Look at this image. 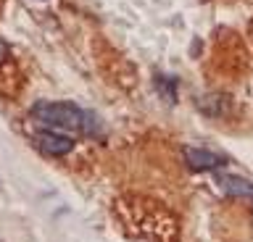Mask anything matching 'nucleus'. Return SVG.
Instances as JSON below:
<instances>
[{
    "label": "nucleus",
    "instance_id": "1",
    "mask_svg": "<svg viewBox=\"0 0 253 242\" xmlns=\"http://www.w3.org/2000/svg\"><path fill=\"white\" fill-rule=\"evenodd\" d=\"M32 116L45 124V127L55 129H79L84 135H95L98 132V121L92 113L82 111L74 103H37L32 105Z\"/></svg>",
    "mask_w": 253,
    "mask_h": 242
},
{
    "label": "nucleus",
    "instance_id": "2",
    "mask_svg": "<svg viewBox=\"0 0 253 242\" xmlns=\"http://www.w3.org/2000/svg\"><path fill=\"white\" fill-rule=\"evenodd\" d=\"M185 161L193 171H216L224 166V158L211 150H201V147H185Z\"/></svg>",
    "mask_w": 253,
    "mask_h": 242
},
{
    "label": "nucleus",
    "instance_id": "3",
    "mask_svg": "<svg viewBox=\"0 0 253 242\" xmlns=\"http://www.w3.org/2000/svg\"><path fill=\"white\" fill-rule=\"evenodd\" d=\"M37 142L45 153H50V155H66V153H71V147H74V139L63 137V135H55V132H40Z\"/></svg>",
    "mask_w": 253,
    "mask_h": 242
},
{
    "label": "nucleus",
    "instance_id": "4",
    "mask_svg": "<svg viewBox=\"0 0 253 242\" xmlns=\"http://www.w3.org/2000/svg\"><path fill=\"white\" fill-rule=\"evenodd\" d=\"M216 184H219L227 195H232V198H251V200H253V182H248V179H243V176L219 174V176H216Z\"/></svg>",
    "mask_w": 253,
    "mask_h": 242
},
{
    "label": "nucleus",
    "instance_id": "5",
    "mask_svg": "<svg viewBox=\"0 0 253 242\" xmlns=\"http://www.w3.org/2000/svg\"><path fill=\"white\" fill-rule=\"evenodd\" d=\"M156 84L161 87V92H164V98H166V100H171V103L177 100V92H174V82H169V84H166V82H164V76H158V79H156Z\"/></svg>",
    "mask_w": 253,
    "mask_h": 242
},
{
    "label": "nucleus",
    "instance_id": "6",
    "mask_svg": "<svg viewBox=\"0 0 253 242\" xmlns=\"http://www.w3.org/2000/svg\"><path fill=\"white\" fill-rule=\"evenodd\" d=\"M3 58H5V42L0 40V61H3Z\"/></svg>",
    "mask_w": 253,
    "mask_h": 242
}]
</instances>
